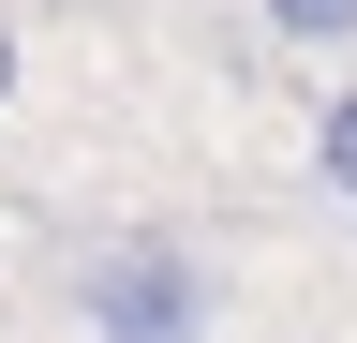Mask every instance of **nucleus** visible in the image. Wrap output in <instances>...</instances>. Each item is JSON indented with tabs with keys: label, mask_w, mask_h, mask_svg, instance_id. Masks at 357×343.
I'll use <instances>...</instances> for the list:
<instances>
[{
	"label": "nucleus",
	"mask_w": 357,
	"mask_h": 343,
	"mask_svg": "<svg viewBox=\"0 0 357 343\" xmlns=\"http://www.w3.org/2000/svg\"><path fill=\"white\" fill-rule=\"evenodd\" d=\"M15 75H30V45H15V15H0V105H15Z\"/></svg>",
	"instance_id": "20e7f679"
},
{
	"label": "nucleus",
	"mask_w": 357,
	"mask_h": 343,
	"mask_svg": "<svg viewBox=\"0 0 357 343\" xmlns=\"http://www.w3.org/2000/svg\"><path fill=\"white\" fill-rule=\"evenodd\" d=\"M312 180L357 209V90H328V119H312Z\"/></svg>",
	"instance_id": "f03ea898"
},
{
	"label": "nucleus",
	"mask_w": 357,
	"mask_h": 343,
	"mask_svg": "<svg viewBox=\"0 0 357 343\" xmlns=\"http://www.w3.org/2000/svg\"><path fill=\"white\" fill-rule=\"evenodd\" d=\"M283 45H357V0H253Z\"/></svg>",
	"instance_id": "7ed1b4c3"
},
{
	"label": "nucleus",
	"mask_w": 357,
	"mask_h": 343,
	"mask_svg": "<svg viewBox=\"0 0 357 343\" xmlns=\"http://www.w3.org/2000/svg\"><path fill=\"white\" fill-rule=\"evenodd\" d=\"M75 328L89 343H208V269L194 239H105L75 269Z\"/></svg>",
	"instance_id": "f257e3e1"
}]
</instances>
